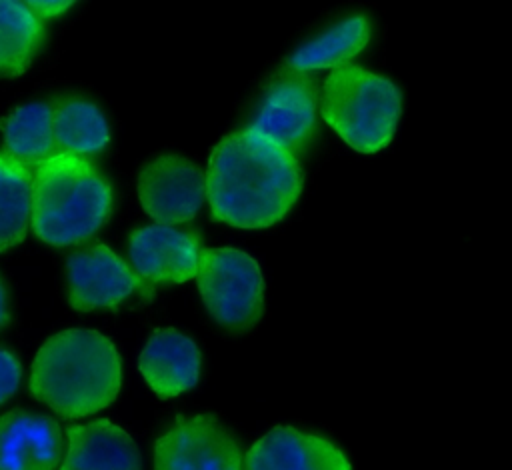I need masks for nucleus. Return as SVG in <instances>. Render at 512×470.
Instances as JSON below:
<instances>
[{
    "instance_id": "nucleus-15",
    "label": "nucleus",
    "mask_w": 512,
    "mask_h": 470,
    "mask_svg": "<svg viewBox=\"0 0 512 470\" xmlns=\"http://www.w3.org/2000/svg\"><path fill=\"white\" fill-rule=\"evenodd\" d=\"M56 150L60 154L82 156L104 150L110 128L100 106L76 94H66L50 102Z\"/></svg>"
},
{
    "instance_id": "nucleus-19",
    "label": "nucleus",
    "mask_w": 512,
    "mask_h": 470,
    "mask_svg": "<svg viewBox=\"0 0 512 470\" xmlns=\"http://www.w3.org/2000/svg\"><path fill=\"white\" fill-rule=\"evenodd\" d=\"M32 218V170L0 152V252L20 244Z\"/></svg>"
},
{
    "instance_id": "nucleus-20",
    "label": "nucleus",
    "mask_w": 512,
    "mask_h": 470,
    "mask_svg": "<svg viewBox=\"0 0 512 470\" xmlns=\"http://www.w3.org/2000/svg\"><path fill=\"white\" fill-rule=\"evenodd\" d=\"M22 368L14 352L0 346V404L12 398L20 386Z\"/></svg>"
},
{
    "instance_id": "nucleus-17",
    "label": "nucleus",
    "mask_w": 512,
    "mask_h": 470,
    "mask_svg": "<svg viewBox=\"0 0 512 470\" xmlns=\"http://www.w3.org/2000/svg\"><path fill=\"white\" fill-rule=\"evenodd\" d=\"M370 24L362 16L346 18L304 42L286 62V68L310 72L318 68H342L368 42Z\"/></svg>"
},
{
    "instance_id": "nucleus-1",
    "label": "nucleus",
    "mask_w": 512,
    "mask_h": 470,
    "mask_svg": "<svg viewBox=\"0 0 512 470\" xmlns=\"http://www.w3.org/2000/svg\"><path fill=\"white\" fill-rule=\"evenodd\" d=\"M302 192L292 152L270 138L236 130L210 154L206 198L212 216L234 228H266L282 220Z\"/></svg>"
},
{
    "instance_id": "nucleus-13",
    "label": "nucleus",
    "mask_w": 512,
    "mask_h": 470,
    "mask_svg": "<svg viewBox=\"0 0 512 470\" xmlns=\"http://www.w3.org/2000/svg\"><path fill=\"white\" fill-rule=\"evenodd\" d=\"M202 356L196 342L176 328H158L140 352V372L158 398H174L198 382Z\"/></svg>"
},
{
    "instance_id": "nucleus-14",
    "label": "nucleus",
    "mask_w": 512,
    "mask_h": 470,
    "mask_svg": "<svg viewBox=\"0 0 512 470\" xmlns=\"http://www.w3.org/2000/svg\"><path fill=\"white\" fill-rule=\"evenodd\" d=\"M66 436L68 452L58 470H142L138 446L110 420L70 426Z\"/></svg>"
},
{
    "instance_id": "nucleus-7",
    "label": "nucleus",
    "mask_w": 512,
    "mask_h": 470,
    "mask_svg": "<svg viewBox=\"0 0 512 470\" xmlns=\"http://www.w3.org/2000/svg\"><path fill=\"white\" fill-rule=\"evenodd\" d=\"M154 470H242V452L216 418L182 416L158 436Z\"/></svg>"
},
{
    "instance_id": "nucleus-3",
    "label": "nucleus",
    "mask_w": 512,
    "mask_h": 470,
    "mask_svg": "<svg viewBox=\"0 0 512 470\" xmlns=\"http://www.w3.org/2000/svg\"><path fill=\"white\" fill-rule=\"evenodd\" d=\"M112 186L88 158L54 154L32 170L34 234L52 246L90 240L110 218Z\"/></svg>"
},
{
    "instance_id": "nucleus-21",
    "label": "nucleus",
    "mask_w": 512,
    "mask_h": 470,
    "mask_svg": "<svg viewBox=\"0 0 512 470\" xmlns=\"http://www.w3.org/2000/svg\"><path fill=\"white\" fill-rule=\"evenodd\" d=\"M26 6L42 20L60 16L64 10L72 8V2H26Z\"/></svg>"
},
{
    "instance_id": "nucleus-5",
    "label": "nucleus",
    "mask_w": 512,
    "mask_h": 470,
    "mask_svg": "<svg viewBox=\"0 0 512 470\" xmlns=\"http://www.w3.org/2000/svg\"><path fill=\"white\" fill-rule=\"evenodd\" d=\"M202 302L232 334L252 330L264 314V278L258 262L238 248H204L196 274Z\"/></svg>"
},
{
    "instance_id": "nucleus-6",
    "label": "nucleus",
    "mask_w": 512,
    "mask_h": 470,
    "mask_svg": "<svg viewBox=\"0 0 512 470\" xmlns=\"http://www.w3.org/2000/svg\"><path fill=\"white\" fill-rule=\"evenodd\" d=\"M318 88L314 76L290 68L274 74L252 110L250 128L288 152L302 150L314 134Z\"/></svg>"
},
{
    "instance_id": "nucleus-4",
    "label": "nucleus",
    "mask_w": 512,
    "mask_h": 470,
    "mask_svg": "<svg viewBox=\"0 0 512 470\" xmlns=\"http://www.w3.org/2000/svg\"><path fill=\"white\" fill-rule=\"evenodd\" d=\"M400 108L398 88L360 66L332 70L322 86V118L358 152H376L392 140Z\"/></svg>"
},
{
    "instance_id": "nucleus-12",
    "label": "nucleus",
    "mask_w": 512,
    "mask_h": 470,
    "mask_svg": "<svg viewBox=\"0 0 512 470\" xmlns=\"http://www.w3.org/2000/svg\"><path fill=\"white\" fill-rule=\"evenodd\" d=\"M60 454L54 418L22 408L0 414V470H56Z\"/></svg>"
},
{
    "instance_id": "nucleus-16",
    "label": "nucleus",
    "mask_w": 512,
    "mask_h": 470,
    "mask_svg": "<svg viewBox=\"0 0 512 470\" xmlns=\"http://www.w3.org/2000/svg\"><path fill=\"white\" fill-rule=\"evenodd\" d=\"M0 130L6 154L30 170L58 154L48 102H28L14 108L0 120Z\"/></svg>"
},
{
    "instance_id": "nucleus-10",
    "label": "nucleus",
    "mask_w": 512,
    "mask_h": 470,
    "mask_svg": "<svg viewBox=\"0 0 512 470\" xmlns=\"http://www.w3.org/2000/svg\"><path fill=\"white\" fill-rule=\"evenodd\" d=\"M202 240L198 232L168 224H152L130 234L128 256L136 276L152 286L182 284L198 274Z\"/></svg>"
},
{
    "instance_id": "nucleus-18",
    "label": "nucleus",
    "mask_w": 512,
    "mask_h": 470,
    "mask_svg": "<svg viewBox=\"0 0 512 470\" xmlns=\"http://www.w3.org/2000/svg\"><path fill=\"white\" fill-rule=\"evenodd\" d=\"M42 42L44 24L26 2L0 0V78L26 72Z\"/></svg>"
},
{
    "instance_id": "nucleus-2",
    "label": "nucleus",
    "mask_w": 512,
    "mask_h": 470,
    "mask_svg": "<svg viewBox=\"0 0 512 470\" xmlns=\"http://www.w3.org/2000/svg\"><path fill=\"white\" fill-rule=\"evenodd\" d=\"M120 386L118 350L98 330L56 332L32 362L30 394L62 418H84L110 406Z\"/></svg>"
},
{
    "instance_id": "nucleus-8",
    "label": "nucleus",
    "mask_w": 512,
    "mask_h": 470,
    "mask_svg": "<svg viewBox=\"0 0 512 470\" xmlns=\"http://www.w3.org/2000/svg\"><path fill=\"white\" fill-rule=\"evenodd\" d=\"M146 290L136 272L106 244L84 246L66 258V292L74 310L116 308Z\"/></svg>"
},
{
    "instance_id": "nucleus-9",
    "label": "nucleus",
    "mask_w": 512,
    "mask_h": 470,
    "mask_svg": "<svg viewBox=\"0 0 512 470\" xmlns=\"http://www.w3.org/2000/svg\"><path fill=\"white\" fill-rule=\"evenodd\" d=\"M206 176L180 154H160L138 174V198L144 212L158 224L190 222L204 200Z\"/></svg>"
},
{
    "instance_id": "nucleus-22",
    "label": "nucleus",
    "mask_w": 512,
    "mask_h": 470,
    "mask_svg": "<svg viewBox=\"0 0 512 470\" xmlns=\"http://www.w3.org/2000/svg\"><path fill=\"white\" fill-rule=\"evenodd\" d=\"M8 322V290L0 276V328Z\"/></svg>"
},
{
    "instance_id": "nucleus-11",
    "label": "nucleus",
    "mask_w": 512,
    "mask_h": 470,
    "mask_svg": "<svg viewBox=\"0 0 512 470\" xmlns=\"http://www.w3.org/2000/svg\"><path fill=\"white\" fill-rule=\"evenodd\" d=\"M244 470H350V462L328 438L278 426L252 444Z\"/></svg>"
}]
</instances>
